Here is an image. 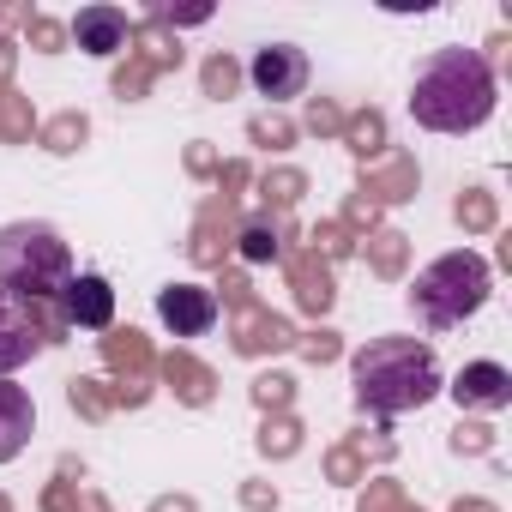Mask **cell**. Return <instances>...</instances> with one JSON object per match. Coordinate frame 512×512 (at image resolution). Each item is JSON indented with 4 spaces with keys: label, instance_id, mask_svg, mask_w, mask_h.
Returning a JSON list of instances; mask_svg holds the SVG:
<instances>
[{
    "label": "cell",
    "instance_id": "6da1fadb",
    "mask_svg": "<svg viewBox=\"0 0 512 512\" xmlns=\"http://www.w3.org/2000/svg\"><path fill=\"white\" fill-rule=\"evenodd\" d=\"M410 115L428 133H470L494 115V73L476 49H434L416 67Z\"/></svg>",
    "mask_w": 512,
    "mask_h": 512
},
{
    "label": "cell",
    "instance_id": "7a4b0ae2",
    "mask_svg": "<svg viewBox=\"0 0 512 512\" xmlns=\"http://www.w3.org/2000/svg\"><path fill=\"white\" fill-rule=\"evenodd\" d=\"M440 392V362L416 338H374L356 356V404L374 416H404L422 410Z\"/></svg>",
    "mask_w": 512,
    "mask_h": 512
},
{
    "label": "cell",
    "instance_id": "3957f363",
    "mask_svg": "<svg viewBox=\"0 0 512 512\" xmlns=\"http://www.w3.org/2000/svg\"><path fill=\"white\" fill-rule=\"evenodd\" d=\"M73 284V253L49 223H7L0 229V296L13 302H55Z\"/></svg>",
    "mask_w": 512,
    "mask_h": 512
},
{
    "label": "cell",
    "instance_id": "277c9868",
    "mask_svg": "<svg viewBox=\"0 0 512 512\" xmlns=\"http://www.w3.org/2000/svg\"><path fill=\"white\" fill-rule=\"evenodd\" d=\"M482 302H488V260H482V253H470V247L464 253H440V260L416 278V290H410V308L434 332L464 326Z\"/></svg>",
    "mask_w": 512,
    "mask_h": 512
},
{
    "label": "cell",
    "instance_id": "5b68a950",
    "mask_svg": "<svg viewBox=\"0 0 512 512\" xmlns=\"http://www.w3.org/2000/svg\"><path fill=\"white\" fill-rule=\"evenodd\" d=\"M67 320L61 308L49 302H13V296H0V380H7L13 368H25L43 344H61Z\"/></svg>",
    "mask_w": 512,
    "mask_h": 512
},
{
    "label": "cell",
    "instance_id": "8992f818",
    "mask_svg": "<svg viewBox=\"0 0 512 512\" xmlns=\"http://www.w3.org/2000/svg\"><path fill=\"white\" fill-rule=\"evenodd\" d=\"M103 362L115 368V374H127L121 386H115V404H145L151 398V344H145V332H109L103 338Z\"/></svg>",
    "mask_w": 512,
    "mask_h": 512
},
{
    "label": "cell",
    "instance_id": "52a82bcc",
    "mask_svg": "<svg viewBox=\"0 0 512 512\" xmlns=\"http://www.w3.org/2000/svg\"><path fill=\"white\" fill-rule=\"evenodd\" d=\"M247 79L260 85V97H272V103H284V97H302V91H308V55H302L296 43H272V49H260V55H253Z\"/></svg>",
    "mask_w": 512,
    "mask_h": 512
},
{
    "label": "cell",
    "instance_id": "ba28073f",
    "mask_svg": "<svg viewBox=\"0 0 512 512\" xmlns=\"http://www.w3.org/2000/svg\"><path fill=\"white\" fill-rule=\"evenodd\" d=\"M157 314H163V326L175 338H205L217 326V290H205V284H169L157 296Z\"/></svg>",
    "mask_w": 512,
    "mask_h": 512
},
{
    "label": "cell",
    "instance_id": "9c48e42d",
    "mask_svg": "<svg viewBox=\"0 0 512 512\" xmlns=\"http://www.w3.org/2000/svg\"><path fill=\"white\" fill-rule=\"evenodd\" d=\"M67 43H79L85 55H121L127 43H133V19L121 13V7H85L73 25H67Z\"/></svg>",
    "mask_w": 512,
    "mask_h": 512
},
{
    "label": "cell",
    "instance_id": "30bf717a",
    "mask_svg": "<svg viewBox=\"0 0 512 512\" xmlns=\"http://www.w3.org/2000/svg\"><path fill=\"white\" fill-rule=\"evenodd\" d=\"M61 320L67 326H91V332H109V320H115V290H109V278H97V272H85V278H73L61 296Z\"/></svg>",
    "mask_w": 512,
    "mask_h": 512
},
{
    "label": "cell",
    "instance_id": "8fae6325",
    "mask_svg": "<svg viewBox=\"0 0 512 512\" xmlns=\"http://www.w3.org/2000/svg\"><path fill=\"white\" fill-rule=\"evenodd\" d=\"M452 398H458V410H500V404H512V374L500 362H470L452 380Z\"/></svg>",
    "mask_w": 512,
    "mask_h": 512
},
{
    "label": "cell",
    "instance_id": "7c38bea8",
    "mask_svg": "<svg viewBox=\"0 0 512 512\" xmlns=\"http://www.w3.org/2000/svg\"><path fill=\"white\" fill-rule=\"evenodd\" d=\"M296 344V332H290V320H278L272 308H241L235 314V350L241 356H266V350H290Z\"/></svg>",
    "mask_w": 512,
    "mask_h": 512
},
{
    "label": "cell",
    "instance_id": "4fadbf2b",
    "mask_svg": "<svg viewBox=\"0 0 512 512\" xmlns=\"http://www.w3.org/2000/svg\"><path fill=\"white\" fill-rule=\"evenodd\" d=\"M31 428H37V404H31V392L13 386V380H0V464L25 452Z\"/></svg>",
    "mask_w": 512,
    "mask_h": 512
},
{
    "label": "cell",
    "instance_id": "5bb4252c",
    "mask_svg": "<svg viewBox=\"0 0 512 512\" xmlns=\"http://www.w3.org/2000/svg\"><path fill=\"white\" fill-rule=\"evenodd\" d=\"M284 253H290V290H296V302L308 314H326L332 308V272H326V260H320V253H302V247H284Z\"/></svg>",
    "mask_w": 512,
    "mask_h": 512
},
{
    "label": "cell",
    "instance_id": "9a60e30c",
    "mask_svg": "<svg viewBox=\"0 0 512 512\" xmlns=\"http://www.w3.org/2000/svg\"><path fill=\"white\" fill-rule=\"evenodd\" d=\"M229 217H235V205H229L223 193H211L205 211H199V229H193V260H199V266H217V260H223V247H229Z\"/></svg>",
    "mask_w": 512,
    "mask_h": 512
},
{
    "label": "cell",
    "instance_id": "2e32d148",
    "mask_svg": "<svg viewBox=\"0 0 512 512\" xmlns=\"http://www.w3.org/2000/svg\"><path fill=\"white\" fill-rule=\"evenodd\" d=\"M163 380L175 386L181 404H211V392H217V374H211L205 362H193L187 350H169V356H163Z\"/></svg>",
    "mask_w": 512,
    "mask_h": 512
},
{
    "label": "cell",
    "instance_id": "e0dca14e",
    "mask_svg": "<svg viewBox=\"0 0 512 512\" xmlns=\"http://www.w3.org/2000/svg\"><path fill=\"white\" fill-rule=\"evenodd\" d=\"M235 241H241V260L266 266V260H278V253H284V241H296V229L290 223H272V217H253V223L235 229Z\"/></svg>",
    "mask_w": 512,
    "mask_h": 512
},
{
    "label": "cell",
    "instance_id": "ac0fdd59",
    "mask_svg": "<svg viewBox=\"0 0 512 512\" xmlns=\"http://www.w3.org/2000/svg\"><path fill=\"white\" fill-rule=\"evenodd\" d=\"M133 43H139V49H127V55H133V61H145L151 73H163V67H181V43L169 37V25L145 19V25H133Z\"/></svg>",
    "mask_w": 512,
    "mask_h": 512
},
{
    "label": "cell",
    "instance_id": "d6986e66",
    "mask_svg": "<svg viewBox=\"0 0 512 512\" xmlns=\"http://www.w3.org/2000/svg\"><path fill=\"white\" fill-rule=\"evenodd\" d=\"M416 193V163L410 157H398V163H386V169H374V175H362V199L374 205H398V199H410Z\"/></svg>",
    "mask_w": 512,
    "mask_h": 512
},
{
    "label": "cell",
    "instance_id": "ffe728a7",
    "mask_svg": "<svg viewBox=\"0 0 512 512\" xmlns=\"http://www.w3.org/2000/svg\"><path fill=\"white\" fill-rule=\"evenodd\" d=\"M344 145H350L356 157H380V151H386V115H380V109L344 115Z\"/></svg>",
    "mask_w": 512,
    "mask_h": 512
},
{
    "label": "cell",
    "instance_id": "44dd1931",
    "mask_svg": "<svg viewBox=\"0 0 512 512\" xmlns=\"http://www.w3.org/2000/svg\"><path fill=\"white\" fill-rule=\"evenodd\" d=\"M31 127H37V115H31V97H19V91H7V85H0V139L25 145V139H31Z\"/></svg>",
    "mask_w": 512,
    "mask_h": 512
},
{
    "label": "cell",
    "instance_id": "7402d4cb",
    "mask_svg": "<svg viewBox=\"0 0 512 512\" xmlns=\"http://www.w3.org/2000/svg\"><path fill=\"white\" fill-rule=\"evenodd\" d=\"M368 266H374L380 278H398V272H404V235H398V229H374V235H368Z\"/></svg>",
    "mask_w": 512,
    "mask_h": 512
},
{
    "label": "cell",
    "instance_id": "603a6c76",
    "mask_svg": "<svg viewBox=\"0 0 512 512\" xmlns=\"http://www.w3.org/2000/svg\"><path fill=\"white\" fill-rule=\"evenodd\" d=\"M85 133H91V121H85L79 109H67V115H55V121L43 127V145H49L55 157H67V151H79V145H85Z\"/></svg>",
    "mask_w": 512,
    "mask_h": 512
},
{
    "label": "cell",
    "instance_id": "cb8c5ba5",
    "mask_svg": "<svg viewBox=\"0 0 512 512\" xmlns=\"http://www.w3.org/2000/svg\"><path fill=\"white\" fill-rule=\"evenodd\" d=\"M302 193H308V175H302V169H266V175H260V199L278 205V211L296 205Z\"/></svg>",
    "mask_w": 512,
    "mask_h": 512
},
{
    "label": "cell",
    "instance_id": "d4e9b609",
    "mask_svg": "<svg viewBox=\"0 0 512 512\" xmlns=\"http://www.w3.org/2000/svg\"><path fill=\"white\" fill-rule=\"evenodd\" d=\"M296 446H302V422H296V416H284V410H278V416H266V428H260V452H266V458H290Z\"/></svg>",
    "mask_w": 512,
    "mask_h": 512
},
{
    "label": "cell",
    "instance_id": "484cf974",
    "mask_svg": "<svg viewBox=\"0 0 512 512\" xmlns=\"http://www.w3.org/2000/svg\"><path fill=\"white\" fill-rule=\"evenodd\" d=\"M73 410L91 416V422H103L115 410V386L109 380H73Z\"/></svg>",
    "mask_w": 512,
    "mask_h": 512
},
{
    "label": "cell",
    "instance_id": "4316f807",
    "mask_svg": "<svg viewBox=\"0 0 512 512\" xmlns=\"http://www.w3.org/2000/svg\"><path fill=\"white\" fill-rule=\"evenodd\" d=\"M290 398H296V380L290 374H260V380H253V404H260L266 416L272 410H290Z\"/></svg>",
    "mask_w": 512,
    "mask_h": 512
},
{
    "label": "cell",
    "instance_id": "83f0119b",
    "mask_svg": "<svg viewBox=\"0 0 512 512\" xmlns=\"http://www.w3.org/2000/svg\"><path fill=\"white\" fill-rule=\"evenodd\" d=\"M199 85H205V97H229V91L241 85V67H235L229 55H211V61L199 67Z\"/></svg>",
    "mask_w": 512,
    "mask_h": 512
},
{
    "label": "cell",
    "instance_id": "f1b7e54d",
    "mask_svg": "<svg viewBox=\"0 0 512 512\" xmlns=\"http://www.w3.org/2000/svg\"><path fill=\"white\" fill-rule=\"evenodd\" d=\"M247 139H253V145H272V151H284V145L296 139V127H290L284 115H253V121H247Z\"/></svg>",
    "mask_w": 512,
    "mask_h": 512
},
{
    "label": "cell",
    "instance_id": "f546056e",
    "mask_svg": "<svg viewBox=\"0 0 512 512\" xmlns=\"http://www.w3.org/2000/svg\"><path fill=\"white\" fill-rule=\"evenodd\" d=\"M25 37L43 49V55H55V49H67V25H55V19H43V13H25Z\"/></svg>",
    "mask_w": 512,
    "mask_h": 512
},
{
    "label": "cell",
    "instance_id": "4dcf8cb0",
    "mask_svg": "<svg viewBox=\"0 0 512 512\" xmlns=\"http://www.w3.org/2000/svg\"><path fill=\"white\" fill-rule=\"evenodd\" d=\"M362 512H416V506L398 494V482H368V494H362Z\"/></svg>",
    "mask_w": 512,
    "mask_h": 512
},
{
    "label": "cell",
    "instance_id": "1f68e13d",
    "mask_svg": "<svg viewBox=\"0 0 512 512\" xmlns=\"http://www.w3.org/2000/svg\"><path fill=\"white\" fill-rule=\"evenodd\" d=\"M151 79H157V73H151L145 61H133V55H127V67L115 73V97H145V91H151Z\"/></svg>",
    "mask_w": 512,
    "mask_h": 512
},
{
    "label": "cell",
    "instance_id": "d6a6232c",
    "mask_svg": "<svg viewBox=\"0 0 512 512\" xmlns=\"http://www.w3.org/2000/svg\"><path fill=\"white\" fill-rule=\"evenodd\" d=\"M458 223L488 229V223H494V199H488V193H464V199H458Z\"/></svg>",
    "mask_w": 512,
    "mask_h": 512
},
{
    "label": "cell",
    "instance_id": "836d02e7",
    "mask_svg": "<svg viewBox=\"0 0 512 512\" xmlns=\"http://www.w3.org/2000/svg\"><path fill=\"white\" fill-rule=\"evenodd\" d=\"M326 470H332V482H356V476H362V458H356V446H338V452L326 458Z\"/></svg>",
    "mask_w": 512,
    "mask_h": 512
},
{
    "label": "cell",
    "instance_id": "e575fe53",
    "mask_svg": "<svg viewBox=\"0 0 512 512\" xmlns=\"http://www.w3.org/2000/svg\"><path fill=\"white\" fill-rule=\"evenodd\" d=\"M308 127H314V133H344V109L314 103V109H308Z\"/></svg>",
    "mask_w": 512,
    "mask_h": 512
},
{
    "label": "cell",
    "instance_id": "d590c367",
    "mask_svg": "<svg viewBox=\"0 0 512 512\" xmlns=\"http://www.w3.org/2000/svg\"><path fill=\"white\" fill-rule=\"evenodd\" d=\"M73 494H79V482H67V476H61V482L43 494V512H73Z\"/></svg>",
    "mask_w": 512,
    "mask_h": 512
},
{
    "label": "cell",
    "instance_id": "8d00e7d4",
    "mask_svg": "<svg viewBox=\"0 0 512 512\" xmlns=\"http://www.w3.org/2000/svg\"><path fill=\"white\" fill-rule=\"evenodd\" d=\"M302 350H308V362H332V356H338V332H314Z\"/></svg>",
    "mask_w": 512,
    "mask_h": 512
},
{
    "label": "cell",
    "instance_id": "74e56055",
    "mask_svg": "<svg viewBox=\"0 0 512 512\" xmlns=\"http://www.w3.org/2000/svg\"><path fill=\"white\" fill-rule=\"evenodd\" d=\"M320 241H326V253H350V229H344V223H326Z\"/></svg>",
    "mask_w": 512,
    "mask_h": 512
},
{
    "label": "cell",
    "instance_id": "f35d334b",
    "mask_svg": "<svg viewBox=\"0 0 512 512\" xmlns=\"http://www.w3.org/2000/svg\"><path fill=\"white\" fill-rule=\"evenodd\" d=\"M458 452H488V428H458Z\"/></svg>",
    "mask_w": 512,
    "mask_h": 512
},
{
    "label": "cell",
    "instance_id": "ab89813d",
    "mask_svg": "<svg viewBox=\"0 0 512 512\" xmlns=\"http://www.w3.org/2000/svg\"><path fill=\"white\" fill-rule=\"evenodd\" d=\"M73 512H109V500H103L97 488H79V494H73Z\"/></svg>",
    "mask_w": 512,
    "mask_h": 512
},
{
    "label": "cell",
    "instance_id": "60d3db41",
    "mask_svg": "<svg viewBox=\"0 0 512 512\" xmlns=\"http://www.w3.org/2000/svg\"><path fill=\"white\" fill-rule=\"evenodd\" d=\"M187 169H193V175H211V169H217V157H211L205 145H193V151H187Z\"/></svg>",
    "mask_w": 512,
    "mask_h": 512
},
{
    "label": "cell",
    "instance_id": "b9f144b4",
    "mask_svg": "<svg viewBox=\"0 0 512 512\" xmlns=\"http://www.w3.org/2000/svg\"><path fill=\"white\" fill-rule=\"evenodd\" d=\"M241 500H247V506H260V512H266V506H272V488H266V482H247V488H241Z\"/></svg>",
    "mask_w": 512,
    "mask_h": 512
},
{
    "label": "cell",
    "instance_id": "7bdbcfd3",
    "mask_svg": "<svg viewBox=\"0 0 512 512\" xmlns=\"http://www.w3.org/2000/svg\"><path fill=\"white\" fill-rule=\"evenodd\" d=\"M151 512H193V500L187 494H163V500H151Z\"/></svg>",
    "mask_w": 512,
    "mask_h": 512
},
{
    "label": "cell",
    "instance_id": "ee69618b",
    "mask_svg": "<svg viewBox=\"0 0 512 512\" xmlns=\"http://www.w3.org/2000/svg\"><path fill=\"white\" fill-rule=\"evenodd\" d=\"M344 217H350V223H374V205H368V199H350V211H344Z\"/></svg>",
    "mask_w": 512,
    "mask_h": 512
},
{
    "label": "cell",
    "instance_id": "f6af8a7d",
    "mask_svg": "<svg viewBox=\"0 0 512 512\" xmlns=\"http://www.w3.org/2000/svg\"><path fill=\"white\" fill-rule=\"evenodd\" d=\"M13 73V43H0V79Z\"/></svg>",
    "mask_w": 512,
    "mask_h": 512
},
{
    "label": "cell",
    "instance_id": "bcb514c9",
    "mask_svg": "<svg viewBox=\"0 0 512 512\" xmlns=\"http://www.w3.org/2000/svg\"><path fill=\"white\" fill-rule=\"evenodd\" d=\"M0 512H13V506H7V494H0Z\"/></svg>",
    "mask_w": 512,
    "mask_h": 512
}]
</instances>
